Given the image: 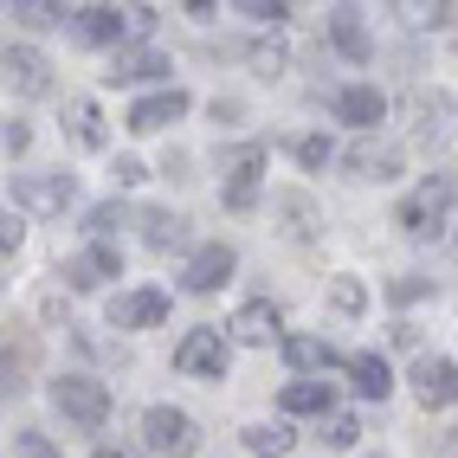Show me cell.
<instances>
[{
  "label": "cell",
  "mask_w": 458,
  "mask_h": 458,
  "mask_svg": "<svg viewBox=\"0 0 458 458\" xmlns=\"http://www.w3.org/2000/svg\"><path fill=\"white\" fill-rule=\"evenodd\" d=\"M52 407L65 413L72 426H84V433H98V426L110 420V387L90 381V375H58L52 381Z\"/></svg>",
  "instance_id": "obj_1"
},
{
  "label": "cell",
  "mask_w": 458,
  "mask_h": 458,
  "mask_svg": "<svg viewBox=\"0 0 458 458\" xmlns=\"http://www.w3.org/2000/svg\"><path fill=\"white\" fill-rule=\"evenodd\" d=\"M142 445L162 452V458H194L200 452V426H194V413H181V407H148L142 413Z\"/></svg>",
  "instance_id": "obj_2"
},
{
  "label": "cell",
  "mask_w": 458,
  "mask_h": 458,
  "mask_svg": "<svg viewBox=\"0 0 458 458\" xmlns=\"http://www.w3.org/2000/svg\"><path fill=\"white\" fill-rule=\"evenodd\" d=\"M445 207H452V181H426V188H413L407 200H401V233H413V239H439L445 233Z\"/></svg>",
  "instance_id": "obj_3"
},
{
  "label": "cell",
  "mask_w": 458,
  "mask_h": 458,
  "mask_svg": "<svg viewBox=\"0 0 458 458\" xmlns=\"http://www.w3.org/2000/svg\"><path fill=\"white\" fill-rule=\"evenodd\" d=\"M226 361H233V349H226L220 329H188V335H181V349H174V369L181 375H200V381H226Z\"/></svg>",
  "instance_id": "obj_4"
},
{
  "label": "cell",
  "mask_w": 458,
  "mask_h": 458,
  "mask_svg": "<svg viewBox=\"0 0 458 458\" xmlns=\"http://www.w3.org/2000/svg\"><path fill=\"white\" fill-rule=\"evenodd\" d=\"M233 343H246V349H271V343H284V317H278V303H239V317H233Z\"/></svg>",
  "instance_id": "obj_5"
},
{
  "label": "cell",
  "mask_w": 458,
  "mask_h": 458,
  "mask_svg": "<svg viewBox=\"0 0 458 458\" xmlns=\"http://www.w3.org/2000/svg\"><path fill=\"white\" fill-rule=\"evenodd\" d=\"M72 174H26V181H13V207H26V213H65L72 207Z\"/></svg>",
  "instance_id": "obj_6"
},
{
  "label": "cell",
  "mask_w": 458,
  "mask_h": 458,
  "mask_svg": "<svg viewBox=\"0 0 458 458\" xmlns=\"http://www.w3.org/2000/svg\"><path fill=\"white\" fill-rule=\"evenodd\" d=\"M168 317V291H123V297H110V329H156Z\"/></svg>",
  "instance_id": "obj_7"
},
{
  "label": "cell",
  "mask_w": 458,
  "mask_h": 458,
  "mask_svg": "<svg viewBox=\"0 0 458 458\" xmlns=\"http://www.w3.org/2000/svg\"><path fill=\"white\" fill-rule=\"evenodd\" d=\"M413 136H420L426 148H439V142L458 136V104L445 98V90H433V98H413Z\"/></svg>",
  "instance_id": "obj_8"
},
{
  "label": "cell",
  "mask_w": 458,
  "mask_h": 458,
  "mask_svg": "<svg viewBox=\"0 0 458 458\" xmlns=\"http://www.w3.org/2000/svg\"><path fill=\"white\" fill-rule=\"evenodd\" d=\"M259 174H265V148L246 142L226 156V207H252L259 200Z\"/></svg>",
  "instance_id": "obj_9"
},
{
  "label": "cell",
  "mask_w": 458,
  "mask_h": 458,
  "mask_svg": "<svg viewBox=\"0 0 458 458\" xmlns=\"http://www.w3.org/2000/svg\"><path fill=\"white\" fill-rule=\"evenodd\" d=\"M188 116V90H156V98H142V104H130V130L136 136H156V130H168V123H181Z\"/></svg>",
  "instance_id": "obj_10"
},
{
  "label": "cell",
  "mask_w": 458,
  "mask_h": 458,
  "mask_svg": "<svg viewBox=\"0 0 458 458\" xmlns=\"http://www.w3.org/2000/svg\"><path fill=\"white\" fill-rule=\"evenodd\" d=\"M65 278H72L78 291H98V284H110V278H123V252L98 239V246H84V252L65 265Z\"/></svg>",
  "instance_id": "obj_11"
},
{
  "label": "cell",
  "mask_w": 458,
  "mask_h": 458,
  "mask_svg": "<svg viewBox=\"0 0 458 458\" xmlns=\"http://www.w3.org/2000/svg\"><path fill=\"white\" fill-rule=\"evenodd\" d=\"M335 116H343V123H355L361 136H369V130H381L387 98H381L375 84H343V90H335Z\"/></svg>",
  "instance_id": "obj_12"
},
{
  "label": "cell",
  "mask_w": 458,
  "mask_h": 458,
  "mask_svg": "<svg viewBox=\"0 0 458 458\" xmlns=\"http://www.w3.org/2000/svg\"><path fill=\"white\" fill-rule=\"evenodd\" d=\"M7 84L20 90V98H46V90H52V65L33 46H7Z\"/></svg>",
  "instance_id": "obj_13"
},
{
  "label": "cell",
  "mask_w": 458,
  "mask_h": 458,
  "mask_svg": "<svg viewBox=\"0 0 458 458\" xmlns=\"http://www.w3.org/2000/svg\"><path fill=\"white\" fill-rule=\"evenodd\" d=\"M233 278V246H200L194 259H188V271H181V284H188V291H220Z\"/></svg>",
  "instance_id": "obj_14"
},
{
  "label": "cell",
  "mask_w": 458,
  "mask_h": 458,
  "mask_svg": "<svg viewBox=\"0 0 458 458\" xmlns=\"http://www.w3.org/2000/svg\"><path fill=\"white\" fill-rule=\"evenodd\" d=\"M413 387H420V407H458V361H420Z\"/></svg>",
  "instance_id": "obj_15"
},
{
  "label": "cell",
  "mask_w": 458,
  "mask_h": 458,
  "mask_svg": "<svg viewBox=\"0 0 458 458\" xmlns=\"http://www.w3.org/2000/svg\"><path fill=\"white\" fill-rule=\"evenodd\" d=\"M329 39H335V52H343L349 65H369V52H375V39H369V26H361L355 7H335L329 13Z\"/></svg>",
  "instance_id": "obj_16"
},
{
  "label": "cell",
  "mask_w": 458,
  "mask_h": 458,
  "mask_svg": "<svg viewBox=\"0 0 458 458\" xmlns=\"http://www.w3.org/2000/svg\"><path fill=\"white\" fill-rule=\"evenodd\" d=\"M168 72H174V65H168L156 46H136V52H116L104 78H110V84H142V78H168Z\"/></svg>",
  "instance_id": "obj_17"
},
{
  "label": "cell",
  "mask_w": 458,
  "mask_h": 458,
  "mask_svg": "<svg viewBox=\"0 0 458 458\" xmlns=\"http://www.w3.org/2000/svg\"><path fill=\"white\" fill-rule=\"evenodd\" d=\"M329 401H335V387H329L323 375H297V381H284V394H278L284 413H329Z\"/></svg>",
  "instance_id": "obj_18"
},
{
  "label": "cell",
  "mask_w": 458,
  "mask_h": 458,
  "mask_svg": "<svg viewBox=\"0 0 458 458\" xmlns=\"http://www.w3.org/2000/svg\"><path fill=\"white\" fill-rule=\"evenodd\" d=\"M72 26H78V39H84V46H123V20H116L110 0H104V7H90V13H78Z\"/></svg>",
  "instance_id": "obj_19"
},
{
  "label": "cell",
  "mask_w": 458,
  "mask_h": 458,
  "mask_svg": "<svg viewBox=\"0 0 458 458\" xmlns=\"http://www.w3.org/2000/svg\"><path fill=\"white\" fill-rule=\"evenodd\" d=\"M284 361L297 375H323L329 361H335V349L323 343V335H284Z\"/></svg>",
  "instance_id": "obj_20"
},
{
  "label": "cell",
  "mask_w": 458,
  "mask_h": 458,
  "mask_svg": "<svg viewBox=\"0 0 458 458\" xmlns=\"http://www.w3.org/2000/svg\"><path fill=\"white\" fill-rule=\"evenodd\" d=\"M349 381H355L361 401H387V394H394V375H387L381 355H355V361H349Z\"/></svg>",
  "instance_id": "obj_21"
},
{
  "label": "cell",
  "mask_w": 458,
  "mask_h": 458,
  "mask_svg": "<svg viewBox=\"0 0 458 458\" xmlns=\"http://www.w3.org/2000/svg\"><path fill=\"white\" fill-rule=\"evenodd\" d=\"M246 452H252V458H284V452H291V426H284V420L246 426Z\"/></svg>",
  "instance_id": "obj_22"
},
{
  "label": "cell",
  "mask_w": 458,
  "mask_h": 458,
  "mask_svg": "<svg viewBox=\"0 0 458 458\" xmlns=\"http://www.w3.org/2000/svg\"><path fill=\"white\" fill-rule=\"evenodd\" d=\"M349 168H355V174L387 181L394 168H401V156H394V148H381V142H361V148H349Z\"/></svg>",
  "instance_id": "obj_23"
},
{
  "label": "cell",
  "mask_w": 458,
  "mask_h": 458,
  "mask_svg": "<svg viewBox=\"0 0 458 458\" xmlns=\"http://www.w3.org/2000/svg\"><path fill=\"white\" fill-rule=\"evenodd\" d=\"M110 7H116V20H123V46H130V39L142 46L148 33H156V13H148L142 0H110ZM123 46H116V52H123Z\"/></svg>",
  "instance_id": "obj_24"
},
{
  "label": "cell",
  "mask_w": 458,
  "mask_h": 458,
  "mask_svg": "<svg viewBox=\"0 0 458 458\" xmlns=\"http://www.w3.org/2000/svg\"><path fill=\"white\" fill-rule=\"evenodd\" d=\"M13 13H20L26 26H65V20H78L65 0H13Z\"/></svg>",
  "instance_id": "obj_25"
},
{
  "label": "cell",
  "mask_w": 458,
  "mask_h": 458,
  "mask_svg": "<svg viewBox=\"0 0 458 458\" xmlns=\"http://www.w3.org/2000/svg\"><path fill=\"white\" fill-rule=\"evenodd\" d=\"M72 130H78L84 148H104V116H98V104H78V110H72Z\"/></svg>",
  "instance_id": "obj_26"
},
{
  "label": "cell",
  "mask_w": 458,
  "mask_h": 458,
  "mask_svg": "<svg viewBox=\"0 0 458 458\" xmlns=\"http://www.w3.org/2000/svg\"><path fill=\"white\" fill-rule=\"evenodd\" d=\"M387 7H394V13H401V26H433V20H439V7H445V0H387Z\"/></svg>",
  "instance_id": "obj_27"
},
{
  "label": "cell",
  "mask_w": 458,
  "mask_h": 458,
  "mask_svg": "<svg viewBox=\"0 0 458 458\" xmlns=\"http://www.w3.org/2000/svg\"><path fill=\"white\" fill-rule=\"evenodd\" d=\"M323 439H329L335 452H349V445L361 439V420H355V413H329V426H323Z\"/></svg>",
  "instance_id": "obj_28"
},
{
  "label": "cell",
  "mask_w": 458,
  "mask_h": 458,
  "mask_svg": "<svg viewBox=\"0 0 458 458\" xmlns=\"http://www.w3.org/2000/svg\"><path fill=\"white\" fill-rule=\"evenodd\" d=\"M142 233H148V246H168V239H181V220L174 213H142Z\"/></svg>",
  "instance_id": "obj_29"
},
{
  "label": "cell",
  "mask_w": 458,
  "mask_h": 458,
  "mask_svg": "<svg viewBox=\"0 0 458 458\" xmlns=\"http://www.w3.org/2000/svg\"><path fill=\"white\" fill-rule=\"evenodd\" d=\"M329 303H335V310H349V317H355L361 303H369V291H361L355 278H335V284H329Z\"/></svg>",
  "instance_id": "obj_30"
},
{
  "label": "cell",
  "mask_w": 458,
  "mask_h": 458,
  "mask_svg": "<svg viewBox=\"0 0 458 458\" xmlns=\"http://www.w3.org/2000/svg\"><path fill=\"white\" fill-rule=\"evenodd\" d=\"M329 156H335V148H329L323 136H303V142H297V162H303V168H323Z\"/></svg>",
  "instance_id": "obj_31"
},
{
  "label": "cell",
  "mask_w": 458,
  "mask_h": 458,
  "mask_svg": "<svg viewBox=\"0 0 458 458\" xmlns=\"http://www.w3.org/2000/svg\"><path fill=\"white\" fill-rule=\"evenodd\" d=\"M13 458H58V445H52L46 433H20V445H13Z\"/></svg>",
  "instance_id": "obj_32"
},
{
  "label": "cell",
  "mask_w": 458,
  "mask_h": 458,
  "mask_svg": "<svg viewBox=\"0 0 458 458\" xmlns=\"http://www.w3.org/2000/svg\"><path fill=\"white\" fill-rule=\"evenodd\" d=\"M252 65H259L265 78H278V72H284V46H278V39H271V46H259V52H252Z\"/></svg>",
  "instance_id": "obj_33"
},
{
  "label": "cell",
  "mask_w": 458,
  "mask_h": 458,
  "mask_svg": "<svg viewBox=\"0 0 458 458\" xmlns=\"http://www.w3.org/2000/svg\"><path fill=\"white\" fill-rule=\"evenodd\" d=\"M26 239V220H20V207H7V220H0V252H13Z\"/></svg>",
  "instance_id": "obj_34"
},
{
  "label": "cell",
  "mask_w": 458,
  "mask_h": 458,
  "mask_svg": "<svg viewBox=\"0 0 458 458\" xmlns=\"http://www.w3.org/2000/svg\"><path fill=\"white\" fill-rule=\"evenodd\" d=\"M239 13H252V20H284V0H233Z\"/></svg>",
  "instance_id": "obj_35"
},
{
  "label": "cell",
  "mask_w": 458,
  "mask_h": 458,
  "mask_svg": "<svg viewBox=\"0 0 458 458\" xmlns=\"http://www.w3.org/2000/svg\"><path fill=\"white\" fill-rule=\"evenodd\" d=\"M116 181H123V188H136V181H148V168H142L136 156H123V162H116Z\"/></svg>",
  "instance_id": "obj_36"
},
{
  "label": "cell",
  "mask_w": 458,
  "mask_h": 458,
  "mask_svg": "<svg viewBox=\"0 0 458 458\" xmlns=\"http://www.w3.org/2000/svg\"><path fill=\"white\" fill-rule=\"evenodd\" d=\"M26 142H33V130H26V123H7V156H26Z\"/></svg>",
  "instance_id": "obj_37"
},
{
  "label": "cell",
  "mask_w": 458,
  "mask_h": 458,
  "mask_svg": "<svg viewBox=\"0 0 458 458\" xmlns=\"http://www.w3.org/2000/svg\"><path fill=\"white\" fill-rule=\"evenodd\" d=\"M181 7H188L194 20H207V13H213V0H181Z\"/></svg>",
  "instance_id": "obj_38"
},
{
  "label": "cell",
  "mask_w": 458,
  "mask_h": 458,
  "mask_svg": "<svg viewBox=\"0 0 458 458\" xmlns=\"http://www.w3.org/2000/svg\"><path fill=\"white\" fill-rule=\"evenodd\" d=\"M98 458H130V452H116V445H98Z\"/></svg>",
  "instance_id": "obj_39"
},
{
  "label": "cell",
  "mask_w": 458,
  "mask_h": 458,
  "mask_svg": "<svg viewBox=\"0 0 458 458\" xmlns=\"http://www.w3.org/2000/svg\"><path fill=\"white\" fill-rule=\"evenodd\" d=\"M284 7H297V0H284Z\"/></svg>",
  "instance_id": "obj_40"
}]
</instances>
